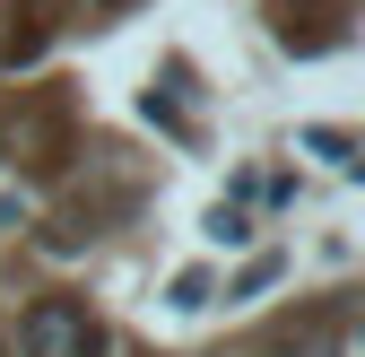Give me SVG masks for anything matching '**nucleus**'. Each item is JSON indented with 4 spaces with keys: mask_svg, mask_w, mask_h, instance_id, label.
Listing matches in <instances>:
<instances>
[{
    "mask_svg": "<svg viewBox=\"0 0 365 357\" xmlns=\"http://www.w3.org/2000/svg\"><path fill=\"white\" fill-rule=\"evenodd\" d=\"M18 348L26 357H96V314L78 296H43V305H26Z\"/></svg>",
    "mask_w": 365,
    "mask_h": 357,
    "instance_id": "f257e3e1",
    "label": "nucleus"
},
{
    "mask_svg": "<svg viewBox=\"0 0 365 357\" xmlns=\"http://www.w3.org/2000/svg\"><path fill=\"white\" fill-rule=\"evenodd\" d=\"M96 9H122V0H96Z\"/></svg>",
    "mask_w": 365,
    "mask_h": 357,
    "instance_id": "f03ea898",
    "label": "nucleus"
}]
</instances>
